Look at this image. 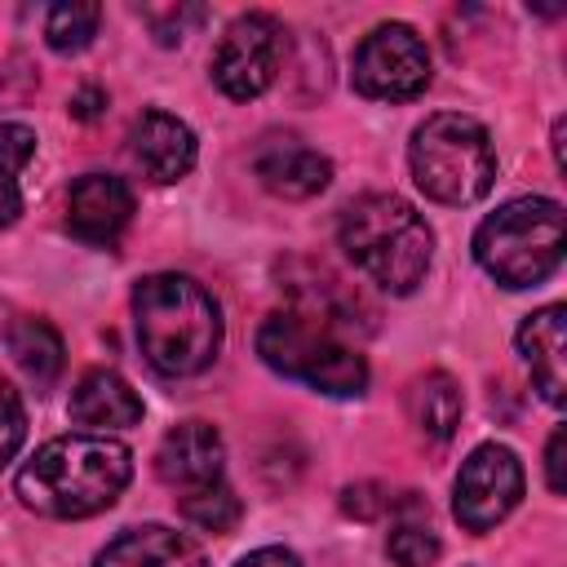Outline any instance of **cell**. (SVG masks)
Here are the masks:
<instances>
[{"instance_id":"obj_1","label":"cell","mask_w":567,"mask_h":567,"mask_svg":"<svg viewBox=\"0 0 567 567\" xmlns=\"http://www.w3.org/2000/svg\"><path fill=\"white\" fill-rule=\"evenodd\" d=\"M133 478V452L111 434L49 439L18 470V501L44 518H89L120 501Z\"/></svg>"},{"instance_id":"obj_2","label":"cell","mask_w":567,"mask_h":567,"mask_svg":"<svg viewBox=\"0 0 567 567\" xmlns=\"http://www.w3.org/2000/svg\"><path fill=\"white\" fill-rule=\"evenodd\" d=\"M133 328L146 363L164 377H195L221 350V310L190 275H146L133 288Z\"/></svg>"},{"instance_id":"obj_3","label":"cell","mask_w":567,"mask_h":567,"mask_svg":"<svg viewBox=\"0 0 567 567\" xmlns=\"http://www.w3.org/2000/svg\"><path fill=\"white\" fill-rule=\"evenodd\" d=\"M337 239L346 257L394 297H408L425 279L434 257V235L425 217L394 190H368L354 204H346Z\"/></svg>"},{"instance_id":"obj_4","label":"cell","mask_w":567,"mask_h":567,"mask_svg":"<svg viewBox=\"0 0 567 567\" xmlns=\"http://www.w3.org/2000/svg\"><path fill=\"white\" fill-rule=\"evenodd\" d=\"M474 261L501 288L545 284L563 261V204L545 195L501 204L474 230Z\"/></svg>"},{"instance_id":"obj_5","label":"cell","mask_w":567,"mask_h":567,"mask_svg":"<svg viewBox=\"0 0 567 567\" xmlns=\"http://www.w3.org/2000/svg\"><path fill=\"white\" fill-rule=\"evenodd\" d=\"M408 164H412V182L430 199L452 208L483 199L496 182L492 137L474 115L461 111H439L425 124H416L408 142Z\"/></svg>"},{"instance_id":"obj_6","label":"cell","mask_w":567,"mask_h":567,"mask_svg":"<svg viewBox=\"0 0 567 567\" xmlns=\"http://www.w3.org/2000/svg\"><path fill=\"white\" fill-rule=\"evenodd\" d=\"M257 354L279 377L306 381L310 390L332 394V399H359L368 390L363 354L350 350L328 323H319V319H310L301 310L270 315L257 328Z\"/></svg>"},{"instance_id":"obj_7","label":"cell","mask_w":567,"mask_h":567,"mask_svg":"<svg viewBox=\"0 0 567 567\" xmlns=\"http://www.w3.org/2000/svg\"><path fill=\"white\" fill-rule=\"evenodd\" d=\"M284 49H288V31L275 13H261V9L239 13L213 49V84L235 102L261 97L279 75Z\"/></svg>"},{"instance_id":"obj_8","label":"cell","mask_w":567,"mask_h":567,"mask_svg":"<svg viewBox=\"0 0 567 567\" xmlns=\"http://www.w3.org/2000/svg\"><path fill=\"white\" fill-rule=\"evenodd\" d=\"M430 84V49L408 22H381L354 53V89L377 102H408Z\"/></svg>"},{"instance_id":"obj_9","label":"cell","mask_w":567,"mask_h":567,"mask_svg":"<svg viewBox=\"0 0 567 567\" xmlns=\"http://www.w3.org/2000/svg\"><path fill=\"white\" fill-rule=\"evenodd\" d=\"M523 501V465L505 443H478L452 483V514L465 532H492Z\"/></svg>"},{"instance_id":"obj_10","label":"cell","mask_w":567,"mask_h":567,"mask_svg":"<svg viewBox=\"0 0 567 567\" xmlns=\"http://www.w3.org/2000/svg\"><path fill=\"white\" fill-rule=\"evenodd\" d=\"M133 217V190L115 173H84L66 190V230L84 244H115Z\"/></svg>"},{"instance_id":"obj_11","label":"cell","mask_w":567,"mask_h":567,"mask_svg":"<svg viewBox=\"0 0 567 567\" xmlns=\"http://www.w3.org/2000/svg\"><path fill=\"white\" fill-rule=\"evenodd\" d=\"M221 465H226V443L208 421H182L155 447V474L182 496L217 483Z\"/></svg>"},{"instance_id":"obj_12","label":"cell","mask_w":567,"mask_h":567,"mask_svg":"<svg viewBox=\"0 0 567 567\" xmlns=\"http://www.w3.org/2000/svg\"><path fill=\"white\" fill-rule=\"evenodd\" d=\"M128 151H133V164L159 186L195 168V133L186 120L168 111H142L128 128Z\"/></svg>"},{"instance_id":"obj_13","label":"cell","mask_w":567,"mask_h":567,"mask_svg":"<svg viewBox=\"0 0 567 567\" xmlns=\"http://www.w3.org/2000/svg\"><path fill=\"white\" fill-rule=\"evenodd\" d=\"M252 173L270 195L284 199H310L332 182V159L301 137H266L252 155Z\"/></svg>"},{"instance_id":"obj_14","label":"cell","mask_w":567,"mask_h":567,"mask_svg":"<svg viewBox=\"0 0 567 567\" xmlns=\"http://www.w3.org/2000/svg\"><path fill=\"white\" fill-rule=\"evenodd\" d=\"M518 354L532 368V381L549 408L563 403L567 390V306H540L518 328Z\"/></svg>"},{"instance_id":"obj_15","label":"cell","mask_w":567,"mask_h":567,"mask_svg":"<svg viewBox=\"0 0 567 567\" xmlns=\"http://www.w3.org/2000/svg\"><path fill=\"white\" fill-rule=\"evenodd\" d=\"M93 567H208V554L195 536L164 527V523H142L106 540V549L93 558Z\"/></svg>"},{"instance_id":"obj_16","label":"cell","mask_w":567,"mask_h":567,"mask_svg":"<svg viewBox=\"0 0 567 567\" xmlns=\"http://www.w3.org/2000/svg\"><path fill=\"white\" fill-rule=\"evenodd\" d=\"M71 421L89 425V430H102V434L106 430H124V425L142 421V399L120 372L93 368L71 390Z\"/></svg>"},{"instance_id":"obj_17","label":"cell","mask_w":567,"mask_h":567,"mask_svg":"<svg viewBox=\"0 0 567 567\" xmlns=\"http://www.w3.org/2000/svg\"><path fill=\"white\" fill-rule=\"evenodd\" d=\"M9 354H13V363L27 372V381L35 390H49L58 381L62 363H66V350H62L58 328L49 319H40V315L13 319V328H9Z\"/></svg>"},{"instance_id":"obj_18","label":"cell","mask_w":567,"mask_h":567,"mask_svg":"<svg viewBox=\"0 0 567 567\" xmlns=\"http://www.w3.org/2000/svg\"><path fill=\"white\" fill-rule=\"evenodd\" d=\"M461 408H465L461 385H456L447 372H425V377H416L412 390H408V416H412V425H416L430 443H447V439L456 434Z\"/></svg>"},{"instance_id":"obj_19","label":"cell","mask_w":567,"mask_h":567,"mask_svg":"<svg viewBox=\"0 0 567 567\" xmlns=\"http://www.w3.org/2000/svg\"><path fill=\"white\" fill-rule=\"evenodd\" d=\"M35 155V133L27 124H0V230L22 213V168Z\"/></svg>"},{"instance_id":"obj_20","label":"cell","mask_w":567,"mask_h":567,"mask_svg":"<svg viewBox=\"0 0 567 567\" xmlns=\"http://www.w3.org/2000/svg\"><path fill=\"white\" fill-rule=\"evenodd\" d=\"M97 22H102V9L97 4H89V0H62V4H53L44 13V40L58 53H80L97 35Z\"/></svg>"},{"instance_id":"obj_21","label":"cell","mask_w":567,"mask_h":567,"mask_svg":"<svg viewBox=\"0 0 567 567\" xmlns=\"http://www.w3.org/2000/svg\"><path fill=\"white\" fill-rule=\"evenodd\" d=\"M182 518L186 523H195V527H204V532H217V536H226L239 518H244V501L217 478V483H208V487H199V492H186L182 496Z\"/></svg>"},{"instance_id":"obj_22","label":"cell","mask_w":567,"mask_h":567,"mask_svg":"<svg viewBox=\"0 0 567 567\" xmlns=\"http://www.w3.org/2000/svg\"><path fill=\"white\" fill-rule=\"evenodd\" d=\"M385 554L394 558V567H434L439 554H443V545H439V536L430 532V523L403 518V523H394V532H390V540H385Z\"/></svg>"},{"instance_id":"obj_23","label":"cell","mask_w":567,"mask_h":567,"mask_svg":"<svg viewBox=\"0 0 567 567\" xmlns=\"http://www.w3.org/2000/svg\"><path fill=\"white\" fill-rule=\"evenodd\" d=\"M341 509L354 514V518H377V514H421V501L408 492V496H390L381 483H359V487H346L341 492Z\"/></svg>"},{"instance_id":"obj_24","label":"cell","mask_w":567,"mask_h":567,"mask_svg":"<svg viewBox=\"0 0 567 567\" xmlns=\"http://www.w3.org/2000/svg\"><path fill=\"white\" fill-rule=\"evenodd\" d=\"M22 439H27V408H22L18 390L0 377V470L18 456Z\"/></svg>"},{"instance_id":"obj_25","label":"cell","mask_w":567,"mask_h":567,"mask_svg":"<svg viewBox=\"0 0 567 567\" xmlns=\"http://www.w3.org/2000/svg\"><path fill=\"white\" fill-rule=\"evenodd\" d=\"M563 447H567V430L558 425L554 434H549V443H545V483H549V492L554 496H563Z\"/></svg>"},{"instance_id":"obj_26","label":"cell","mask_w":567,"mask_h":567,"mask_svg":"<svg viewBox=\"0 0 567 567\" xmlns=\"http://www.w3.org/2000/svg\"><path fill=\"white\" fill-rule=\"evenodd\" d=\"M235 567H301V558L292 549H284V545H261V549L244 554Z\"/></svg>"},{"instance_id":"obj_27","label":"cell","mask_w":567,"mask_h":567,"mask_svg":"<svg viewBox=\"0 0 567 567\" xmlns=\"http://www.w3.org/2000/svg\"><path fill=\"white\" fill-rule=\"evenodd\" d=\"M186 22H199V9H168V22H151L159 44H177L186 35Z\"/></svg>"},{"instance_id":"obj_28","label":"cell","mask_w":567,"mask_h":567,"mask_svg":"<svg viewBox=\"0 0 567 567\" xmlns=\"http://www.w3.org/2000/svg\"><path fill=\"white\" fill-rule=\"evenodd\" d=\"M102 106H106V93H102L97 84H89V89H80V93L71 97V115H75V120H93Z\"/></svg>"}]
</instances>
